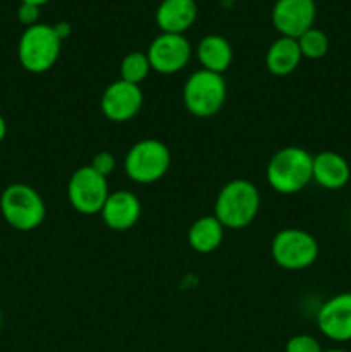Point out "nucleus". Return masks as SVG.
<instances>
[{"label":"nucleus","mask_w":351,"mask_h":352,"mask_svg":"<svg viewBox=\"0 0 351 352\" xmlns=\"http://www.w3.org/2000/svg\"><path fill=\"white\" fill-rule=\"evenodd\" d=\"M265 177L279 195H296L313 181V155L299 146L281 148L268 160Z\"/></svg>","instance_id":"obj_1"},{"label":"nucleus","mask_w":351,"mask_h":352,"mask_svg":"<svg viewBox=\"0 0 351 352\" xmlns=\"http://www.w3.org/2000/svg\"><path fill=\"white\" fill-rule=\"evenodd\" d=\"M260 210V191L246 179H233L219 191L213 205V215L226 229H244Z\"/></svg>","instance_id":"obj_2"},{"label":"nucleus","mask_w":351,"mask_h":352,"mask_svg":"<svg viewBox=\"0 0 351 352\" xmlns=\"http://www.w3.org/2000/svg\"><path fill=\"white\" fill-rule=\"evenodd\" d=\"M0 213L12 229L30 232L38 229L47 217V206L40 192L30 184L16 182L0 195Z\"/></svg>","instance_id":"obj_3"},{"label":"nucleus","mask_w":351,"mask_h":352,"mask_svg":"<svg viewBox=\"0 0 351 352\" xmlns=\"http://www.w3.org/2000/svg\"><path fill=\"white\" fill-rule=\"evenodd\" d=\"M62 40L54 26L38 23L23 31L17 43V58L24 71L31 74L48 72L61 57Z\"/></svg>","instance_id":"obj_4"},{"label":"nucleus","mask_w":351,"mask_h":352,"mask_svg":"<svg viewBox=\"0 0 351 352\" xmlns=\"http://www.w3.org/2000/svg\"><path fill=\"white\" fill-rule=\"evenodd\" d=\"M227 85L224 74L200 69L182 86V103L191 116L209 119L219 113L226 103Z\"/></svg>","instance_id":"obj_5"},{"label":"nucleus","mask_w":351,"mask_h":352,"mask_svg":"<svg viewBox=\"0 0 351 352\" xmlns=\"http://www.w3.org/2000/svg\"><path fill=\"white\" fill-rule=\"evenodd\" d=\"M171 167V150L155 138H147L127 150L124 158V172L136 184L158 182Z\"/></svg>","instance_id":"obj_6"},{"label":"nucleus","mask_w":351,"mask_h":352,"mask_svg":"<svg viewBox=\"0 0 351 352\" xmlns=\"http://www.w3.org/2000/svg\"><path fill=\"white\" fill-rule=\"evenodd\" d=\"M272 260L289 272L305 270L319 258V243L303 229H282L270 244Z\"/></svg>","instance_id":"obj_7"},{"label":"nucleus","mask_w":351,"mask_h":352,"mask_svg":"<svg viewBox=\"0 0 351 352\" xmlns=\"http://www.w3.org/2000/svg\"><path fill=\"white\" fill-rule=\"evenodd\" d=\"M109 182L92 165H83L67 182V198L72 208L81 215H96L102 212L109 198Z\"/></svg>","instance_id":"obj_8"},{"label":"nucleus","mask_w":351,"mask_h":352,"mask_svg":"<svg viewBox=\"0 0 351 352\" xmlns=\"http://www.w3.org/2000/svg\"><path fill=\"white\" fill-rule=\"evenodd\" d=\"M193 55L191 43L184 34L160 33L148 45L147 57L151 71L158 74H176L189 64Z\"/></svg>","instance_id":"obj_9"},{"label":"nucleus","mask_w":351,"mask_h":352,"mask_svg":"<svg viewBox=\"0 0 351 352\" xmlns=\"http://www.w3.org/2000/svg\"><path fill=\"white\" fill-rule=\"evenodd\" d=\"M143 100L141 86L117 79L103 89L102 98H100V110L110 122L123 124L140 113Z\"/></svg>","instance_id":"obj_10"},{"label":"nucleus","mask_w":351,"mask_h":352,"mask_svg":"<svg viewBox=\"0 0 351 352\" xmlns=\"http://www.w3.org/2000/svg\"><path fill=\"white\" fill-rule=\"evenodd\" d=\"M315 0H277L272 7V24L281 36L298 40L315 26Z\"/></svg>","instance_id":"obj_11"},{"label":"nucleus","mask_w":351,"mask_h":352,"mask_svg":"<svg viewBox=\"0 0 351 352\" xmlns=\"http://www.w3.org/2000/svg\"><path fill=\"white\" fill-rule=\"evenodd\" d=\"M317 327L323 337L334 342L351 340V292L327 299L317 313Z\"/></svg>","instance_id":"obj_12"},{"label":"nucleus","mask_w":351,"mask_h":352,"mask_svg":"<svg viewBox=\"0 0 351 352\" xmlns=\"http://www.w3.org/2000/svg\"><path fill=\"white\" fill-rule=\"evenodd\" d=\"M100 215H102L103 223L110 230L124 232V230H129L131 227L136 226L138 220H140L141 201L134 192L127 191V189L112 191L107 198Z\"/></svg>","instance_id":"obj_13"},{"label":"nucleus","mask_w":351,"mask_h":352,"mask_svg":"<svg viewBox=\"0 0 351 352\" xmlns=\"http://www.w3.org/2000/svg\"><path fill=\"white\" fill-rule=\"evenodd\" d=\"M198 17L195 0H160L155 10V23L162 33L184 34Z\"/></svg>","instance_id":"obj_14"},{"label":"nucleus","mask_w":351,"mask_h":352,"mask_svg":"<svg viewBox=\"0 0 351 352\" xmlns=\"http://www.w3.org/2000/svg\"><path fill=\"white\" fill-rule=\"evenodd\" d=\"M351 179V167L343 155L336 151H320L313 157V181L323 189L344 188Z\"/></svg>","instance_id":"obj_15"},{"label":"nucleus","mask_w":351,"mask_h":352,"mask_svg":"<svg viewBox=\"0 0 351 352\" xmlns=\"http://www.w3.org/2000/svg\"><path fill=\"white\" fill-rule=\"evenodd\" d=\"M303 60L301 50H299L298 40L288 36H279L277 40L272 41L265 54V67L270 74L289 76L299 67Z\"/></svg>","instance_id":"obj_16"},{"label":"nucleus","mask_w":351,"mask_h":352,"mask_svg":"<svg viewBox=\"0 0 351 352\" xmlns=\"http://www.w3.org/2000/svg\"><path fill=\"white\" fill-rule=\"evenodd\" d=\"M234 52L229 40L220 34H206L196 45V58L202 69L224 74L233 64Z\"/></svg>","instance_id":"obj_17"},{"label":"nucleus","mask_w":351,"mask_h":352,"mask_svg":"<svg viewBox=\"0 0 351 352\" xmlns=\"http://www.w3.org/2000/svg\"><path fill=\"white\" fill-rule=\"evenodd\" d=\"M224 229L226 227L217 220L215 215L200 217L191 223L188 230V243L196 253L209 254L213 253L224 241Z\"/></svg>","instance_id":"obj_18"},{"label":"nucleus","mask_w":351,"mask_h":352,"mask_svg":"<svg viewBox=\"0 0 351 352\" xmlns=\"http://www.w3.org/2000/svg\"><path fill=\"white\" fill-rule=\"evenodd\" d=\"M150 71L151 65L147 57V52H129L120 60V79L131 82V85L140 86L148 78Z\"/></svg>","instance_id":"obj_19"},{"label":"nucleus","mask_w":351,"mask_h":352,"mask_svg":"<svg viewBox=\"0 0 351 352\" xmlns=\"http://www.w3.org/2000/svg\"><path fill=\"white\" fill-rule=\"evenodd\" d=\"M298 45L303 58H310V60L323 58L329 52V38L322 30L315 26L298 38Z\"/></svg>","instance_id":"obj_20"},{"label":"nucleus","mask_w":351,"mask_h":352,"mask_svg":"<svg viewBox=\"0 0 351 352\" xmlns=\"http://www.w3.org/2000/svg\"><path fill=\"white\" fill-rule=\"evenodd\" d=\"M286 352H323L322 346L315 337L308 336V333H298L292 336L291 339L286 342Z\"/></svg>","instance_id":"obj_21"},{"label":"nucleus","mask_w":351,"mask_h":352,"mask_svg":"<svg viewBox=\"0 0 351 352\" xmlns=\"http://www.w3.org/2000/svg\"><path fill=\"white\" fill-rule=\"evenodd\" d=\"M89 165H92V167L95 168L100 175H103V177H109V175L116 170L117 160H116V157H114V153H110V151H107V150H102V151H98L95 157H93L92 164Z\"/></svg>","instance_id":"obj_22"},{"label":"nucleus","mask_w":351,"mask_h":352,"mask_svg":"<svg viewBox=\"0 0 351 352\" xmlns=\"http://www.w3.org/2000/svg\"><path fill=\"white\" fill-rule=\"evenodd\" d=\"M17 19L26 28L34 26V24L40 23V7L21 2V6L17 7Z\"/></svg>","instance_id":"obj_23"},{"label":"nucleus","mask_w":351,"mask_h":352,"mask_svg":"<svg viewBox=\"0 0 351 352\" xmlns=\"http://www.w3.org/2000/svg\"><path fill=\"white\" fill-rule=\"evenodd\" d=\"M54 30H55V33H57V36L61 38L62 41H64L65 38L71 36V31H72L71 24L65 23V21H58V23H55Z\"/></svg>","instance_id":"obj_24"},{"label":"nucleus","mask_w":351,"mask_h":352,"mask_svg":"<svg viewBox=\"0 0 351 352\" xmlns=\"http://www.w3.org/2000/svg\"><path fill=\"white\" fill-rule=\"evenodd\" d=\"M6 136H7V122L6 119H3L2 113H0V143L6 140Z\"/></svg>","instance_id":"obj_25"},{"label":"nucleus","mask_w":351,"mask_h":352,"mask_svg":"<svg viewBox=\"0 0 351 352\" xmlns=\"http://www.w3.org/2000/svg\"><path fill=\"white\" fill-rule=\"evenodd\" d=\"M21 2H24V3H33V6L41 7V6H45V3L50 2V0H21Z\"/></svg>","instance_id":"obj_26"},{"label":"nucleus","mask_w":351,"mask_h":352,"mask_svg":"<svg viewBox=\"0 0 351 352\" xmlns=\"http://www.w3.org/2000/svg\"><path fill=\"white\" fill-rule=\"evenodd\" d=\"M323 352H350V351H344V349H327Z\"/></svg>","instance_id":"obj_27"},{"label":"nucleus","mask_w":351,"mask_h":352,"mask_svg":"<svg viewBox=\"0 0 351 352\" xmlns=\"http://www.w3.org/2000/svg\"><path fill=\"white\" fill-rule=\"evenodd\" d=\"M0 327H2V313H0Z\"/></svg>","instance_id":"obj_28"}]
</instances>
